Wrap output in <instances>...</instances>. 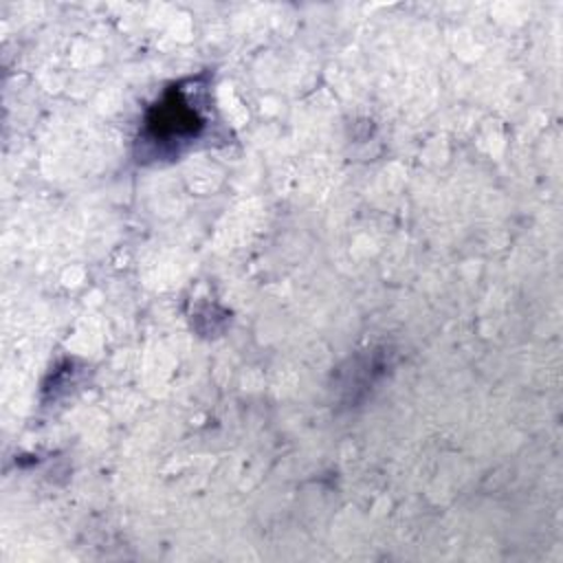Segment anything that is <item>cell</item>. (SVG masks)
Here are the masks:
<instances>
[{
    "instance_id": "6da1fadb",
    "label": "cell",
    "mask_w": 563,
    "mask_h": 563,
    "mask_svg": "<svg viewBox=\"0 0 563 563\" xmlns=\"http://www.w3.org/2000/svg\"><path fill=\"white\" fill-rule=\"evenodd\" d=\"M202 125L205 121L198 108L189 103L187 92L183 88H176L165 97V101L156 103V108L147 117L145 132L152 139V143L172 145L189 141L198 134Z\"/></svg>"
}]
</instances>
